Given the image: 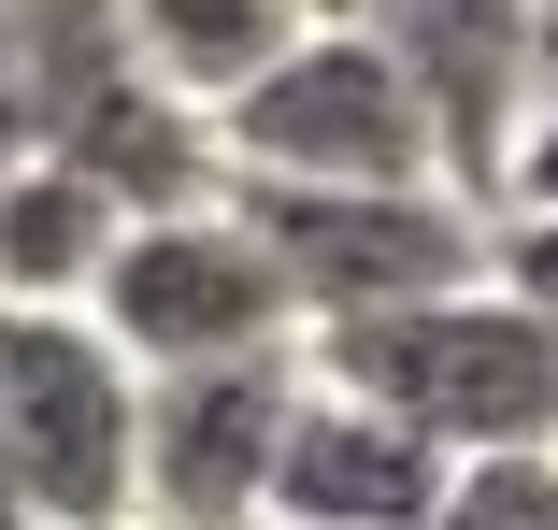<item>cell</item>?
Masks as SVG:
<instances>
[{"label": "cell", "mask_w": 558, "mask_h": 530, "mask_svg": "<svg viewBox=\"0 0 558 530\" xmlns=\"http://www.w3.org/2000/svg\"><path fill=\"white\" fill-rule=\"evenodd\" d=\"M301 373L344 387V401H373V415H401L444 473H459V459H530V445H558V330L515 315L487 273L444 287V301H401V315L301 330Z\"/></svg>", "instance_id": "1"}, {"label": "cell", "mask_w": 558, "mask_h": 530, "mask_svg": "<svg viewBox=\"0 0 558 530\" xmlns=\"http://www.w3.org/2000/svg\"><path fill=\"white\" fill-rule=\"evenodd\" d=\"M301 330H344V315H401V301H444L487 273V216L444 186H215Z\"/></svg>", "instance_id": "2"}, {"label": "cell", "mask_w": 558, "mask_h": 530, "mask_svg": "<svg viewBox=\"0 0 558 530\" xmlns=\"http://www.w3.org/2000/svg\"><path fill=\"white\" fill-rule=\"evenodd\" d=\"M215 186H444V158H429V116L373 29H301L215 116Z\"/></svg>", "instance_id": "3"}, {"label": "cell", "mask_w": 558, "mask_h": 530, "mask_svg": "<svg viewBox=\"0 0 558 530\" xmlns=\"http://www.w3.org/2000/svg\"><path fill=\"white\" fill-rule=\"evenodd\" d=\"M130 445H144V373L86 315H0L15 530H130Z\"/></svg>", "instance_id": "4"}, {"label": "cell", "mask_w": 558, "mask_h": 530, "mask_svg": "<svg viewBox=\"0 0 558 530\" xmlns=\"http://www.w3.org/2000/svg\"><path fill=\"white\" fill-rule=\"evenodd\" d=\"M86 330L116 345L144 387L158 373H230V359H301V315H287V287H272V258L215 216H144V230H116V258H100V287H86Z\"/></svg>", "instance_id": "5"}, {"label": "cell", "mask_w": 558, "mask_h": 530, "mask_svg": "<svg viewBox=\"0 0 558 530\" xmlns=\"http://www.w3.org/2000/svg\"><path fill=\"white\" fill-rule=\"evenodd\" d=\"M287 401H301V359L158 373L144 387V445H130V530H258Z\"/></svg>", "instance_id": "6"}, {"label": "cell", "mask_w": 558, "mask_h": 530, "mask_svg": "<svg viewBox=\"0 0 558 530\" xmlns=\"http://www.w3.org/2000/svg\"><path fill=\"white\" fill-rule=\"evenodd\" d=\"M359 29L415 86L444 186L487 216V201H501V144L530 116V0H359Z\"/></svg>", "instance_id": "7"}, {"label": "cell", "mask_w": 558, "mask_h": 530, "mask_svg": "<svg viewBox=\"0 0 558 530\" xmlns=\"http://www.w3.org/2000/svg\"><path fill=\"white\" fill-rule=\"evenodd\" d=\"M429 502H444V459L401 431V415H373V401L301 373L272 487H258V530H429Z\"/></svg>", "instance_id": "8"}, {"label": "cell", "mask_w": 558, "mask_h": 530, "mask_svg": "<svg viewBox=\"0 0 558 530\" xmlns=\"http://www.w3.org/2000/svg\"><path fill=\"white\" fill-rule=\"evenodd\" d=\"M58 172H86L130 230H144V216H201V201H215V116L158 100L144 72H116V86L58 130Z\"/></svg>", "instance_id": "9"}, {"label": "cell", "mask_w": 558, "mask_h": 530, "mask_svg": "<svg viewBox=\"0 0 558 530\" xmlns=\"http://www.w3.org/2000/svg\"><path fill=\"white\" fill-rule=\"evenodd\" d=\"M130 72L116 0H0V172L58 158V130Z\"/></svg>", "instance_id": "10"}, {"label": "cell", "mask_w": 558, "mask_h": 530, "mask_svg": "<svg viewBox=\"0 0 558 530\" xmlns=\"http://www.w3.org/2000/svg\"><path fill=\"white\" fill-rule=\"evenodd\" d=\"M116 44L158 100H186V116H230V100L301 44L287 0H116Z\"/></svg>", "instance_id": "11"}, {"label": "cell", "mask_w": 558, "mask_h": 530, "mask_svg": "<svg viewBox=\"0 0 558 530\" xmlns=\"http://www.w3.org/2000/svg\"><path fill=\"white\" fill-rule=\"evenodd\" d=\"M116 230H130V216H116L86 172H58V158L0 172V315H86Z\"/></svg>", "instance_id": "12"}, {"label": "cell", "mask_w": 558, "mask_h": 530, "mask_svg": "<svg viewBox=\"0 0 558 530\" xmlns=\"http://www.w3.org/2000/svg\"><path fill=\"white\" fill-rule=\"evenodd\" d=\"M429 530H558V445L530 459H459L429 502Z\"/></svg>", "instance_id": "13"}, {"label": "cell", "mask_w": 558, "mask_h": 530, "mask_svg": "<svg viewBox=\"0 0 558 530\" xmlns=\"http://www.w3.org/2000/svg\"><path fill=\"white\" fill-rule=\"evenodd\" d=\"M487 287L558 330V216H487Z\"/></svg>", "instance_id": "14"}, {"label": "cell", "mask_w": 558, "mask_h": 530, "mask_svg": "<svg viewBox=\"0 0 558 530\" xmlns=\"http://www.w3.org/2000/svg\"><path fill=\"white\" fill-rule=\"evenodd\" d=\"M487 216H558V100H530L515 144H501V201Z\"/></svg>", "instance_id": "15"}, {"label": "cell", "mask_w": 558, "mask_h": 530, "mask_svg": "<svg viewBox=\"0 0 558 530\" xmlns=\"http://www.w3.org/2000/svg\"><path fill=\"white\" fill-rule=\"evenodd\" d=\"M530 100H558V0H530Z\"/></svg>", "instance_id": "16"}, {"label": "cell", "mask_w": 558, "mask_h": 530, "mask_svg": "<svg viewBox=\"0 0 558 530\" xmlns=\"http://www.w3.org/2000/svg\"><path fill=\"white\" fill-rule=\"evenodd\" d=\"M287 15H301V29H359V0H287Z\"/></svg>", "instance_id": "17"}, {"label": "cell", "mask_w": 558, "mask_h": 530, "mask_svg": "<svg viewBox=\"0 0 558 530\" xmlns=\"http://www.w3.org/2000/svg\"><path fill=\"white\" fill-rule=\"evenodd\" d=\"M0 530H15V459H0Z\"/></svg>", "instance_id": "18"}]
</instances>
